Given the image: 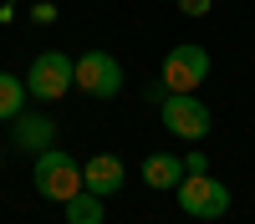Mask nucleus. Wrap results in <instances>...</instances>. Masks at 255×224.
I'll list each match as a JSON object with an SVG mask.
<instances>
[{"label": "nucleus", "mask_w": 255, "mask_h": 224, "mask_svg": "<svg viewBox=\"0 0 255 224\" xmlns=\"http://www.w3.org/2000/svg\"><path fill=\"white\" fill-rule=\"evenodd\" d=\"M10 128H15L10 143H15V148H26V153H46V148H56V122H51L46 112H20Z\"/></svg>", "instance_id": "8"}, {"label": "nucleus", "mask_w": 255, "mask_h": 224, "mask_svg": "<svg viewBox=\"0 0 255 224\" xmlns=\"http://www.w3.org/2000/svg\"><path fill=\"white\" fill-rule=\"evenodd\" d=\"M26 76H10V72H0V122H15L20 112H26Z\"/></svg>", "instance_id": "10"}, {"label": "nucleus", "mask_w": 255, "mask_h": 224, "mask_svg": "<svg viewBox=\"0 0 255 224\" xmlns=\"http://www.w3.org/2000/svg\"><path fill=\"white\" fill-rule=\"evenodd\" d=\"M0 158H5V148H0Z\"/></svg>", "instance_id": "14"}, {"label": "nucleus", "mask_w": 255, "mask_h": 224, "mask_svg": "<svg viewBox=\"0 0 255 224\" xmlns=\"http://www.w3.org/2000/svg\"><path fill=\"white\" fill-rule=\"evenodd\" d=\"M174 5H179L184 15H194V20H199V15H209V10H215V0H174Z\"/></svg>", "instance_id": "12"}, {"label": "nucleus", "mask_w": 255, "mask_h": 224, "mask_svg": "<svg viewBox=\"0 0 255 224\" xmlns=\"http://www.w3.org/2000/svg\"><path fill=\"white\" fill-rule=\"evenodd\" d=\"M61 209H67V224H102V219H108V209H102V199H97L92 189L72 194L67 204H61Z\"/></svg>", "instance_id": "11"}, {"label": "nucleus", "mask_w": 255, "mask_h": 224, "mask_svg": "<svg viewBox=\"0 0 255 224\" xmlns=\"http://www.w3.org/2000/svg\"><path fill=\"white\" fill-rule=\"evenodd\" d=\"M184 173H209V158H204V153L194 148V153H189V158H184Z\"/></svg>", "instance_id": "13"}, {"label": "nucleus", "mask_w": 255, "mask_h": 224, "mask_svg": "<svg viewBox=\"0 0 255 224\" xmlns=\"http://www.w3.org/2000/svg\"><path fill=\"white\" fill-rule=\"evenodd\" d=\"M77 92H87L97 102H113L123 92V61L113 51H82L77 56Z\"/></svg>", "instance_id": "5"}, {"label": "nucleus", "mask_w": 255, "mask_h": 224, "mask_svg": "<svg viewBox=\"0 0 255 224\" xmlns=\"http://www.w3.org/2000/svg\"><path fill=\"white\" fill-rule=\"evenodd\" d=\"M209 67H215V61H209V51L204 46H174L163 56V87L168 92H194V87H204V76H209Z\"/></svg>", "instance_id": "6"}, {"label": "nucleus", "mask_w": 255, "mask_h": 224, "mask_svg": "<svg viewBox=\"0 0 255 224\" xmlns=\"http://www.w3.org/2000/svg\"><path fill=\"white\" fill-rule=\"evenodd\" d=\"M179 209L189 219H225L230 214V189L215 173H184L179 178Z\"/></svg>", "instance_id": "4"}, {"label": "nucleus", "mask_w": 255, "mask_h": 224, "mask_svg": "<svg viewBox=\"0 0 255 224\" xmlns=\"http://www.w3.org/2000/svg\"><path fill=\"white\" fill-rule=\"evenodd\" d=\"M26 92L36 102H61L67 92H77V61L67 51H41L26 72Z\"/></svg>", "instance_id": "2"}, {"label": "nucleus", "mask_w": 255, "mask_h": 224, "mask_svg": "<svg viewBox=\"0 0 255 224\" xmlns=\"http://www.w3.org/2000/svg\"><path fill=\"white\" fill-rule=\"evenodd\" d=\"M31 183H36L41 199L67 204L72 194H82V163L67 148H46V153H36V163H31Z\"/></svg>", "instance_id": "1"}, {"label": "nucleus", "mask_w": 255, "mask_h": 224, "mask_svg": "<svg viewBox=\"0 0 255 224\" xmlns=\"http://www.w3.org/2000/svg\"><path fill=\"white\" fill-rule=\"evenodd\" d=\"M158 117H163V128L174 133V138H184V143H204L209 128H215L209 107H204L194 92H168V97L158 102Z\"/></svg>", "instance_id": "3"}, {"label": "nucleus", "mask_w": 255, "mask_h": 224, "mask_svg": "<svg viewBox=\"0 0 255 224\" xmlns=\"http://www.w3.org/2000/svg\"><path fill=\"white\" fill-rule=\"evenodd\" d=\"M184 178V158L179 153H148L143 158V183L148 189H179Z\"/></svg>", "instance_id": "9"}, {"label": "nucleus", "mask_w": 255, "mask_h": 224, "mask_svg": "<svg viewBox=\"0 0 255 224\" xmlns=\"http://www.w3.org/2000/svg\"><path fill=\"white\" fill-rule=\"evenodd\" d=\"M123 178H128V168H123V158H118V153H92L87 163H82V189H92L97 199L118 194V189H123Z\"/></svg>", "instance_id": "7"}]
</instances>
